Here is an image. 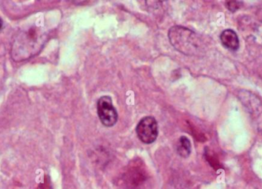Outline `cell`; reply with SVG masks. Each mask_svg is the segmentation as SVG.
Here are the masks:
<instances>
[{
	"label": "cell",
	"instance_id": "cell-3",
	"mask_svg": "<svg viewBox=\"0 0 262 189\" xmlns=\"http://www.w3.org/2000/svg\"><path fill=\"white\" fill-rule=\"evenodd\" d=\"M97 114L103 125L110 127L115 125L118 119L117 110L112 102L111 97L103 96L97 101Z\"/></svg>",
	"mask_w": 262,
	"mask_h": 189
},
{
	"label": "cell",
	"instance_id": "cell-4",
	"mask_svg": "<svg viewBox=\"0 0 262 189\" xmlns=\"http://www.w3.org/2000/svg\"><path fill=\"white\" fill-rule=\"evenodd\" d=\"M136 131L141 142L145 144H151L155 142L158 136V124L155 118L146 117L140 120Z\"/></svg>",
	"mask_w": 262,
	"mask_h": 189
},
{
	"label": "cell",
	"instance_id": "cell-7",
	"mask_svg": "<svg viewBox=\"0 0 262 189\" xmlns=\"http://www.w3.org/2000/svg\"><path fill=\"white\" fill-rule=\"evenodd\" d=\"M239 4H240L239 2H236V1H229V2H226L228 8L231 11H235L238 9L239 8Z\"/></svg>",
	"mask_w": 262,
	"mask_h": 189
},
{
	"label": "cell",
	"instance_id": "cell-8",
	"mask_svg": "<svg viewBox=\"0 0 262 189\" xmlns=\"http://www.w3.org/2000/svg\"><path fill=\"white\" fill-rule=\"evenodd\" d=\"M2 25H3V22H2V19L0 18V30L2 29Z\"/></svg>",
	"mask_w": 262,
	"mask_h": 189
},
{
	"label": "cell",
	"instance_id": "cell-2",
	"mask_svg": "<svg viewBox=\"0 0 262 189\" xmlns=\"http://www.w3.org/2000/svg\"><path fill=\"white\" fill-rule=\"evenodd\" d=\"M168 37L172 46L181 53L187 56L195 53L198 44L193 32L185 27L174 26L170 29Z\"/></svg>",
	"mask_w": 262,
	"mask_h": 189
},
{
	"label": "cell",
	"instance_id": "cell-6",
	"mask_svg": "<svg viewBox=\"0 0 262 189\" xmlns=\"http://www.w3.org/2000/svg\"><path fill=\"white\" fill-rule=\"evenodd\" d=\"M177 153L182 158L189 157L192 151L191 142L186 136H181L177 142Z\"/></svg>",
	"mask_w": 262,
	"mask_h": 189
},
{
	"label": "cell",
	"instance_id": "cell-5",
	"mask_svg": "<svg viewBox=\"0 0 262 189\" xmlns=\"http://www.w3.org/2000/svg\"><path fill=\"white\" fill-rule=\"evenodd\" d=\"M221 42L223 46L232 51L238 50L239 40L237 34L232 29H226L221 34Z\"/></svg>",
	"mask_w": 262,
	"mask_h": 189
},
{
	"label": "cell",
	"instance_id": "cell-1",
	"mask_svg": "<svg viewBox=\"0 0 262 189\" xmlns=\"http://www.w3.org/2000/svg\"><path fill=\"white\" fill-rule=\"evenodd\" d=\"M48 40V33L40 25L23 27L14 35L11 57L15 62L28 60L42 51Z\"/></svg>",
	"mask_w": 262,
	"mask_h": 189
}]
</instances>
